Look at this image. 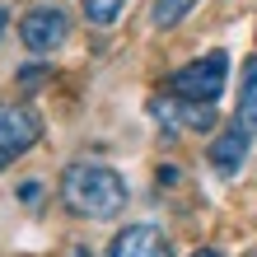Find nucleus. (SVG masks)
Segmentation results:
<instances>
[{
    "instance_id": "nucleus-4",
    "label": "nucleus",
    "mask_w": 257,
    "mask_h": 257,
    "mask_svg": "<svg viewBox=\"0 0 257 257\" xmlns=\"http://www.w3.org/2000/svg\"><path fill=\"white\" fill-rule=\"evenodd\" d=\"M19 38H24V47H28V52H56V47L70 38V19H66V10H56V5H38V10H28V14H24V24H19Z\"/></svg>"
},
{
    "instance_id": "nucleus-8",
    "label": "nucleus",
    "mask_w": 257,
    "mask_h": 257,
    "mask_svg": "<svg viewBox=\"0 0 257 257\" xmlns=\"http://www.w3.org/2000/svg\"><path fill=\"white\" fill-rule=\"evenodd\" d=\"M234 122L243 126L248 136H257V61L243 66V84H238V112Z\"/></svg>"
},
{
    "instance_id": "nucleus-13",
    "label": "nucleus",
    "mask_w": 257,
    "mask_h": 257,
    "mask_svg": "<svg viewBox=\"0 0 257 257\" xmlns=\"http://www.w3.org/2000/svg\"><path fill=\"white\" fill-rule=\"evenodd\" d=\"M0 33H5V10H0Z\"/></svg>"
},
{
    "instance_id": "nucleus-1",
    "label": "nucleus",
    "mask_w": 257,
    "mask_h": 257,
    "mask_svg": "<svg viewBox=\"0 0 257 257\" xmlns=\"http://www.w3.org/2000/svg\"><path fill=\"white\" fill-rule=\"evenodd\" d=\"M61 206L80 220H117L126 210V183L108 164L75 159L61 173Z\"/></svg>"
},
{
    "instance_id": "nucleus-6",
    "label": "nucleus",
    "mask_w": 257,
    "mask_h": 257,
    "mask_svg": "<svg viewBox=\"0 0 257 257\" xmlns=\"http://www.w3.org/2000/svg\"><path fill=\"white\" fill-rule=\"evenodd\" d=\"M108 257H173V243H169V234L159 224H126L112 238Z\"/></svg>"
},
{
    "instance_id": "nucleus-2",
    "label": "nucleus",
    "mask_w": 257,
    "mask_h": 257,
    "mask_svg": "<svg viewBox=\"0 0 257 257\" xmlns=\"http://www.w3.org/2000/svg\"><path fill=\"white\" fill-rule=\"evenodd\" d=\"M224 80H229V56L224 52H206L196 56V61H187L183 70H173V98H187V103H215L224 94Z\"/></svg>"
},
{
    "instance_id": "nucleus-9",
    "label": "nucleus",
    "mask_w": 257,
    "mask_h": 257,
    "mask_svg": "<svg viewBox=\"0 0 257 257\" xmlns=\"http://www.w3.org/2000/svg\"><path fill=\"white\" fill-rule=\"evenodd\" d=\"M196 5H201V0H155V10H150V24H155V28H178Z\"/></svg>"
},
{
    "instance_id": "nucleus-11",
    "label": "nucleus",
    "mask_w": 257,
    "mask_h": 257,
    "mask_svg": "<svg viewBox=\"0 0 257 257\" xmlns=\"http://www.w3.org/2000/svg\"><path fill=\"white\" fill-rule=\"evenodd\" d=\"M192 257H224V252H215V248H196Z\"/></svg>"
},
{
    "instance_id": "nucleus-10",
    "label": "nucleus",
    "mask_w": 257,
    "mask_h": 257,
    "mask_svg": "<svg viewBox=\"0 0 257 257\" xmlns=\"http://www.w3.org/2000/svg\"><path fill=\"white\" fill-rule=\"evenodd\" d=\"M80 5H84V19H89V24L108 28V24H117V14H122L126 0H80Z\"/></svg>"
},
{
    "instance_id": "nucleus-5",
    "label": "nucleus",
    "mask_w": 257,
    "mask_h": 257,
    "mask_svg": "<svg viewBox=\"0 0 257 257\" xmlns=\"http://www.w3.org/2000/svg\"><path fill=\"white\" fill-rule=\"evenodd\" d=\"M150 117L169 131V136H183V131H210L215 122V103H187V98H155L150 103Z\"/></svg>"
},
{
    "instance_id": "nucleus-7",
    "label": "nucleus",
    "mask_w": 257,
    "mask_h": 257,
    "mask_svg": "<svg viewBox=\"0 0 257 257\" xmlns=\"http://www.w3.org/2000/svg\"><path fill=\"white\" fill-rule=\"evenodd\" d=\"M248 145H252V136L238 126V122L229 131H220L215 141H210V164H215V173L234 178L238 169H243V159H248Z\"/></svg>"
},
{
    "instance_id": "nucleus-12",
    "label": "nucleus",
    "mask_w": 257,
    "mask_h": 257,
    "mask_svg": "<svg viewBox=\"0 0 257 257\" xmlns=\"http://www.w3.org/2000/svg\"><path fill=\"white\" fill-rule=\"evenodd\" d=\"M75 257H89V248H75Z\"/></svg>"
},
{
    "instance_id": "nucleus-3",
    "label": "nucleus",
    "mask_w": 257,
    "mask_h": 257,
    "mask_svg": "<svg viewBox=\"0 0 257 257\" xmlns=\"http://www.w3.org/2000/svg\"><path fill=\"white\" fill-rule=\"evenodd\" d=\"M38 136H42V117L28 108V103H5V108H0V173H5L14 159H24L28 150L38 145Z\"/></svg>"
}]
</instances>
